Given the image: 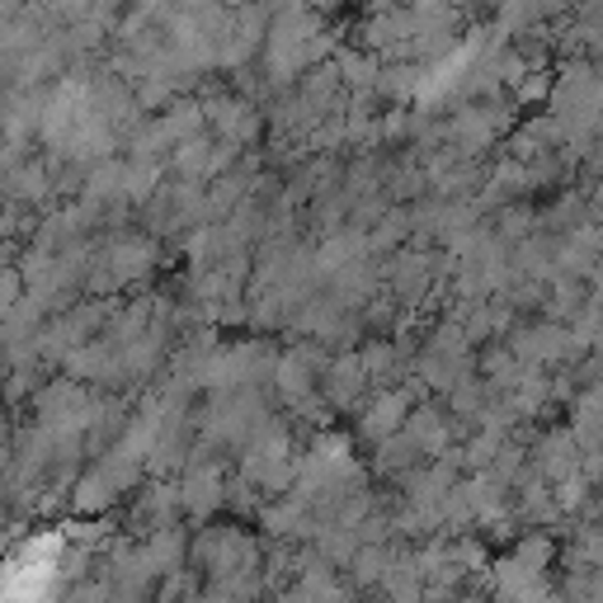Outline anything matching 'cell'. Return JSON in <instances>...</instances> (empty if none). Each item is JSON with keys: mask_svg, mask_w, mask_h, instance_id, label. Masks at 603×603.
<instances>
[{"mask_svg": "<svg viewBox=\"0 0 603 603\" xmlns=\"http://www.w3.org/2000/svg\"><path fill=\"white\" fill-rule=\"evenodd\" d=\"M542 90H547V80H542V76H533V80H528V86H524V95H528V99H537Z\"/></svg>", "mask_w": 603, "mask_h": 603, "instance_id": "cell-1", "label": "cell"}]
</instances>
